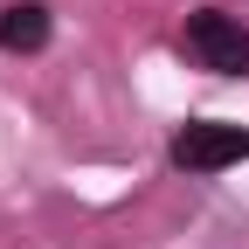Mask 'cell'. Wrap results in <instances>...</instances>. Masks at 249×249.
<instances>
[{
  "label": "cell",
  "instance_id": "7a4b0ae2",
  "mask_svg": "<svg viewBox=\"0 0 249 249\" xmlns=\"http://www.w3.org/2000/svg\"><path fill=\"white\" fill-rule=\"evenodd\" d=\"M187 49H194L208 70H222V76H249V28L235 14H214V7L187 14Z\"/></svg>",
  "mask_w": 249,
  "mask_h": 249
},
{
  "label": "cell",
  "instance_id": "6da1fadb",
  "mask_svg": "<svg viewBox=\"0 0 249 249\" xmlns=\"http://www.w3.org/2000/svg\"><path fill=\"white\" fill-rule=\"evenodd\" d=\"M249 160V132L242 124H214V118H194V124H180L173 132V166L180 173H222Z\"/></svg>",
  "mask_w": 249,
  "mask_h": 249
},
{
  "label": "cell",
  "instance_id": "3957f363",
  "mask_svg": "<svg viewBox=\"0 0 249 249\" xmlns=\"http://www.w3.org/2000/svg\"><path fill=\"white\" fill-rule=\"evenodd\" d=\"M49 42V7L42 0H21V7L0 14V49H14V55H35Z\"/></svg>",
  "mask_w": 249,
  "mask_h": 249
}]
</instances>
